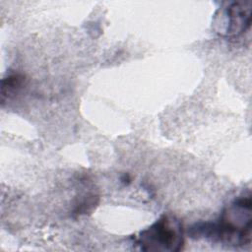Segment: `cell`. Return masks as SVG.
Listing matches in <instances>:
<instances>
[{
  "instance_id": "obj_4",
  "label": "cell",
  "mask_w": 252,
  "mask_h": 252,
  "mask_svg": "<svg viewBox=\"0 0 252 252\" xmlns=\"http://www.w3.org/2000/svg\"><path fill=\"white\" fill-rule=\"evenodd\" d=\"M25 77L21 74H11L2 80L1 84V94L2 101L5 97L10 96L17 93L24 85Z\"/></svg>"
},
{
  "instance_id": "obj_1",
  "label": "cell",
  "mask_w": 252,
  "mask_h": 252,
  "mask_svg": "<svg viewBox=\"0 0 252 252\" xmlns=\"http://www.w3.org/2000/svg\"><path fill=\"white\" fill-rule=\"evenodd\" d=\"M251 195L234 199L222 212L220 220L192 225L188 234L194 239H210L231 246H244L251 242Z\"/></svg>"
},
{
  "instance_id": "obj_2",
  "label": "cell",
  "mask_w": 252,
  "mask_h": 252,
  "mask_svg": "<svg viewBox=\"0 0 252 252\" xmlns=\"http://www.w3.org/2000/svg\"><path fill=\"white\" fill-rule=\"evenodd\" d=\"M134 244L142 251L178 252L184 245L182 222L175 216L164 214L142 230Z\"/></svg>"
},
{
  "instance_id": "obj_3",
  "label": "cell",
  "mask_w": 252,
  "mask_h": 252,
  "mask_svg": "<svg viewBox=\"0 0 252 252\" xmlns=\"http://www.w3.org/2000/svg\"><path fill=\"white\" fill-rule=\"evenodd\" d=\"M251 1H236L219 11L217 32L223 37H237L246 32L251 23Z\"/></svg>"
}]
</instances>
